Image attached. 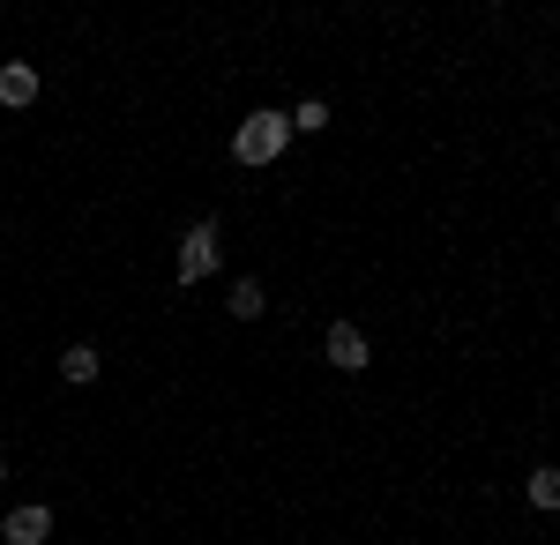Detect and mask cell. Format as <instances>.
Wrapping results in <instances>:
<instances>
[{
	"label": "cell",
	"instance_id": "cell-1",
	"mask_svg": "<svg viewBox=\"0 0 560 545\" xmlns=\"http://www.w3.org/2000/svg\"><path fill=\"white\" fill-rule=\"evenodd\" d=\"M292 150V113H277V105H255L247 120L232 127V158L247 172H261V165H277Z\"/></svg>",
	"mask_w": 560,
	"mask_h": 545
},
{
	"label": "cell",
	"instance_id": "cell-2",
	"mask_svg": "<svg viewBox=\"0 0 560 545\" xmlns=\"http://www.w3.org/2000/svg\"><path fill=\"white\" fill-rule=\"evenodd\" d=\"M224 269V224L217 217H195L187 232H179V285H202Z\"/></svg>",
	"mask_w": 560,
	"mask_h": 545
},
{
	"label": "cell",
	"instance_id": "cell-3",
	"mask_svg": "<svg viewBox=\"0 0 560 545\" xmlns=\"http://www.w3.org/2000/svg\"><path fill=\"white\" fill-rule=\"evenodd\" d=\"M322 351H329V367H337V374H359V367L374 359V344H366L359 322H329V329H322Z\"/></svg>",
	"mask_w": 560,
	"mask_h": 545
},
{
	"label": "cell",
	"instance_id": "cell-4",
	"mask_svg": "<svg viewBox=\"0 0 560 545\" xmlns=\"http://www.w3.org/2000/svg\"><path fill=\"white\" fill-rule=\"evenodd\" d=\"M0 538H8V545H45V538H52V508H45V501L8 508V515H0Z\"/></svg>",
	"mask_w": 560,
	"mask_h": 545
},
{
	"label": "cell",
	"instance_id": "cell-5",
	"mask_svg": "<svg viewBox=\"0 0 560 545\" xmlns=\"http://www.w3.org/2000/svg\"><path fill=\"white\" fill-rule=\"evenodd\" d=\"M38 105V68L31 60H0V113H31Z\"/></svg>",
	"mask_w": 560,
	"mask_h": 545
},
{
	"label": "cell",
	"instance_id": "cell-6",
	"mask_svg": "<svg viewBox=\"0 0 560 545\" xmlns=\"http://www.w3.org/2000/svg\"><path fill=\"white\" fill-rule=\"evenodd\" d=\"M224 314H232V322H261V314H269V292H261V277H232V292H224Z\"/></svg>",
	"mask_w": 560,
	"mask_h": 545
},
{
	"label": "cell",
	"instance_id": "cell-7",
	"mask_svg": "<svg viewBox=\"0 0 560 545\" xmlns=\"http://www.w3.org/2000/svg\"><path fill=\"white\" fill-rule=\"evenodd\" d=\"M523 501L538 508V515H560V471L553 463H538V471L523 478Z\"/></svg>",
	"mask_w": 560,
	"mask_h": 545
},
{
	"label": "cell",
	"instance_id": "cell-8",
	"mask_svg": "<svg viewBox=\"0 0 560 545\" xmlns=\"http://www.w3.org/2000/svg\"><path fill=\"white\" fill-rule=\"evenodd\" d=\"M97 374H105V359H97V344H68V351H60V381H75V389H90Z\"/></svg>",
	"mask_w": 560,
	"mask_h": 545
},
{
	"label": "cell",
	"instance_id": "cell-9",
	"mask_svg": "<svg viewBox=\"0 0 560 545\" xmlns=\"http://www.w3.org/2000/svg\"><path fill=\"white\" fill-rule=\"evenodd\" d=\"M329 127V97H300L292 105V135H322Z\"/></svg>",
	"mask_w": 560,
	"mask_h": 545
},
{
	"label": "cell",
	"instance_id": "cell-10",
	"mask_svg": "<svg viewBox=\"0 0 560 545\" xmlns=\"http://www.w3.org/2000/svg\"><path fill=\"white\" fill-rule=\"evenodd\" d=\"M0 478H8V456H0Z\"/></svg>",
	"mask_w": 560,
	"mask_h": 545
}]
</instances>
